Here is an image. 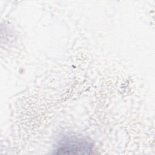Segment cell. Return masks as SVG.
<instances>
[{
	"mask_svg": "<svg viewBox=\"0 0 155 155\" xmlns=\"http://www.w3.org/2000/svg\"><path fill=\"white\" fill-rule=\"evenodd\" d=\"M93 150L92 142L87 138L69 136L62 137L56 145L54 153L61 154H91Z\"/></svg>",
	"mask_w": 155,
	"mask_h": 155,
	"instance_id": "1",
	"label": "cell"
}]
</instances>
